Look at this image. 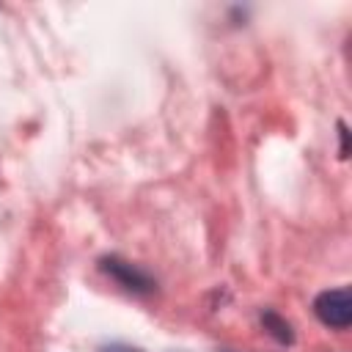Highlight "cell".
<instances>
[{
	"mask_svg": "<svg viewBox=\"0 0 352 352\" xmlns=\"http://www.w3.org/2000/svg\"><path fill=\"white\" fill-rule=\"evenodd\" d=\"M99 270H102L107 278H113V280H116L124 292H129V294L146 297V294H154V292H157V278H154L148 270H143L140 264H135V261H129V258H124V256H118V253L102 256V258H99Z\"/></svg>",
	"mask_w": 352,
	"mask_h": 352,
	"instance_id": "6da1fadb",
	"label": "cell"
},
{
	"mask_svg": "<svg viewBox=\"0 0 352 352\" xmlns=\"http://www.w3.org/2000/svg\"><path fill=\"white\" fill-rule=\"evenodd\" d=\"M314 316L330 330H346L352 324V294L349 286L324 289L314 297Z\"/></svg>",
	"mask_w": 352,
	"mask_h": 352,
	"instance_id": "7a4b0ae2",
	"label": "cell"
},
{
	"mask_svg": "<svg viewBox=\"0 0 352 352\" xmlns=\"http://www.w3.org/2000/svg\"><path fill=\"white\" fill-rule=\"evenodd\" d=\"M261 324H264V330H267L278 344H286V346L294 344V330H292V324H289L278 311H272V308L261 311Z\"/></svg>",
	"mask_w": 352,
	"mask_h": 352,
	"instance_id": "3957f363",
	"label": "cell"
},
{
	"mask_svg": "<svg viewBox=\"0 0 352 352\" xmlns=\"http://www.w3.org/2000/svg\"><path fill=\"white\" fill-rule=\"evenodd\" d=\"M338 138H341V148H338V157L346 160L349 157V129L344 121H338Z\"/></svg>",
	"mask_w": 352,
	"mask_h": 352,
	"instance_id": "277c9868",
	"label": "cell"
},
{
	"mask_svg": "<svg viewBox=\"0 0 352 352\" xmlns=\"http://www.w3.org/2000/svg\"><path fill=\"white\" fill-rule=\"evenodd\" d=\"M99 352H143V349H138V346H132V344H121V341H116V344H104Z\"/></svg>",
	"mask_w": 352,
	"mask_h": 352,
	"instance_id": "5b68a950",
	"label": "cell"
},
{
	"mask_svg": "<svg viewBox=\"0 0 352 352\" xmlns=\"http://www.w3.org/2000/svg\"><path fill=\"white\" fill-rule=\"evenodd\" d=\"M223 352H231V349H223Z\"/></svg>",
	"mask_w": 352,
	"mask_h": 352,
	"instance_id": "8992f818",
	"label": "cell"
}]
</instances>
